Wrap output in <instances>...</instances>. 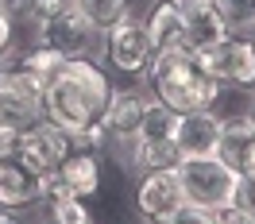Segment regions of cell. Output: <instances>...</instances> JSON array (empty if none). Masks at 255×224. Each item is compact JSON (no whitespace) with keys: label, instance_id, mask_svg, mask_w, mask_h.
Returning a JSON list of instances; mask_svg holds the SVG:
<instances>
[{"label":"cell","instance_id":"obj_20","mask_svg":"<svg viewBox=\"0 0 255 224\" xmlns=\"http://www.w3.org/2000/svg\"><path fill=\"white\" fill-rule=\"evenodd\" d=\"M85 16L93 19L97 27L105 31V27H112L116 19H124L128 16V0H74Z\"/></svg>","mask_w":255,"mask_h":224},{"label":"cell","instance_id":"obj_10","mask_svg":"<svg viewBox=\"0 0 255 224\" xmlns=\"http://www.w3.org/2000/svg\"><path fill=\"white\" fill-rule=\"evenodd\" d=\"M186 205V190L174 166H159V170H143L139 186H135V209L143 224H166L178 209Z\"/></svg>","mask_w":255,"mask_h":224},{"label":"cell","instance_id":"obj_31","mask_svg":"<svg viewBox=\"0 0 255 224\" xmlns=\"http://www.w3.org/2000/svg\"><path fill=\"white\" fill-rule=\"evenodd\" d=\"M0 224H19L16 209H4V205H0Z\"/></svg>","mask_w":255,"mask_h":224},{"label":"cell","instance_id":"obj_33","mask_svg":"<svg viewBox=\"0 0 255 224\" xmlns=\"http://www.w3.org/2000/svg\"><path fill=\"white\" fill-rule=\"evenodd\" d=\"M252 39H255V23H252Z\"/></svg>","mask_w":255,"mask_h":224},{"label":"cell","instance_id":"obj_26","mask_svg":"<svg viewBox=\"0 0 255 224\" xmlns=\"http://www.w3.org/2000/svg\"><path fill=\"white\" fill-rule=\"evenodd\" d=\"M19 131H23V128L4 124V120H0V162L16 159V151H19Z\"/></svg>","mask_w":255,"mask_h":224},{"label":"cell","instance_id":"obj_32","mask_svg":"<svg viewBox=\"0 0 255 224\" xmlns=\"http://www.w3.org/2000/svg\"><path fill=\"white\" fill-rule=\"evenodd\" d=\"M252 128H255V101H252Z\"/></svg>","mask_w":255,"mask_h":224},{"label":"cell","instance_id":"obj_7","mask_svg":"<svg viewBox=\"0 0 255 224\" xmlns=\"http://www.w3.org/2000/svg\"><path fill=\"white\" fill-rule=\"evenodd\" d=\"M101 58H105L116 74H131V78L147 74V66H151V58H155L147 23L135 19V16H124V19H116L112 27H105Z\"/></svg>","mask_w":255,"mask_h":224},{"label":"cell","instance_id":"obj_28","mask_svg":"<svg viewBox=\"0 0 255 224\" xmlns=\"http://www.w3.org/2000/svg\"><path fill=\"white\" fill-rule=\"evenodd\" d=\"M213 224H252V221H248V213H244L240 205L224 201V205L213 209Z\"/></svg>","mask_w":255,"mask_h":224},{"label":"cell","instance_id":"obj_4","mask_svg":"<svg viewBox=\"0 0 255 224\" xmlns=\"http://www.w3.org/2000/svg\"><path fill=\"white\" fill-rule=\"evenodd\" d=\"M43 116V81L23 66V54H0V120L27 128Z\"/></svg>","mask_w":255,"mask_h":224},{"label":"cell","instance_id":"obj_14","mask_svg":"<svg viewBox=\"0 0 255 224\" xmlns=\"http://www.w3.org/2000/svg\"><path fill=\"white\" fill-rule=\"evenodd\" d=\"M39 201V174H31L19 159L0 162V205L4 209H23Z\"/></svg>","mask_w":255,"mask_h":224},{"label":"cell","instance_id":"obj_19","mask_svg":"<svg viewBox=\"0 0 255 224\" xmlns=\"http://www.w3.org/2000/svg\"><path fill=\"white\" fill-rule=\"evenodd\" d=\"M47 224H93L89 221V209H85V197H58V201H47Z\"/></svg>","mask_w":255,"mask_h":224},{"label":"cell","instance_id":"obj_30","mask_svg":"<svg viewBox=\"0 0 255 224\" xmlns=\"http://www.w3.org/2000/svg\"><path fill=\"white\" fill-rule=\"evenodd\" d=\"M0 8L8 12L12 19H27V8H31V0H0Z\"/></svg>","mask_w":255,"mask_h":224},{"label":"cell","instance_id":"obj_29","mask_svg":"<svg viewBox=\"0 0 255 224\" xmlns=\"http://www.w3.org/2000/svg\"><path fill=\"white\" fill-rule=\"evenodd\" d=\"M12 43H16V19L0 8V54H8V50H12Z\"/></svg>","mask_w":255,"mask_h":224},{"label":"cell","instance_id":"obj_13","mask_svg":"<svg viewBox=\"0 0 255 224\" xmlns=\"http://www.w3.org/2000/svg\"><path fill=\"white\" fill-rule=\"evenodd\" d=\"M174 4L182 12V23H186V47L209 50L228 35V23L221 19L213 0H174Z\"/></svg>","mask_w":255,"mask_h":224},{"label":"cell","instance_id":"obj_27","mask_svg":"<svg viewBox=\"0 0 255 224\" xmlns=\"http://www.w3.org/2000/svg\"><path fill=\"white\" fill-rule=\"evenodd\" d=\"M166 224H213V213H209V209H201V205H190V201H186V205L178 209V213H174Z\"/></svg>","mask_w":255,"mask_h":224},{"label":"cell","instance_id":"obj_15","mask_svg":"<svg viewBox=\"0 0 255 224\" xmlns=\"http://www.w3.org/2000/svg\"><path fill=\"white\" fill-rule=\"evenodd\" d=\"M147 35H151V47L166 50V47H182L186 43V23H182V12H178L174 0H159L151 12H147Z\"/></svg>","mask_w":255,"mask_h":224},{"label":"cell","instance_id":"obj_6","mask_svg":"<svg viewBox=\"0 0 255 224\" xmlns=\"http://www.w3.org/2000/svg\"><path fill=\"white\" fill-rule=\"evenodd\" d=\"M35 43L54 47L58 54H66V58H97V54H101V43H105V31L81 12L78 4H70V8H62L54 19H47L43 27H35Z\"/></svg>","mask_w":255,"mask_h":224},{"label":"cell","instance_id":"obj_9","mask_svg":"<svg viewBox=\"0 0 255 224\" xmlns=\"http://www.w3.org/2000/svg\"><path fill=\"white\" fill-rule=\"evenodd\" d=\"M74 151V135L62 131L58 124H50L47 116H39L35 124L19 131V151L16 159L31 170V174H47V170H58L62 159Z\"/></svg>","mask_w":255,"mask_h":224},{"label":"cell","instance_id":"obj_17","mask_svg":"<svg viewBox=\"0 0 255 224\" xmlns=\"http://www.w3.org/2000/svg\"><path fill=\"white\" fill-rule=\"evenodd\" d=\"M252 101H255V89H244V85H228V81H221V93H217V101L209 105V112H213L221 124L248 120V116H252Z\"/></svg>","mask_w":255,"mask_h":224},{"label":"cell","instance_id":"obj_5","mask_svg":"<svg viewBox=\"0 0 255 224\" xmlns=\"http://www.w3.org/2000/svg\"><path fill=\"white\" fill-rule=\"evenodd\" d=\"M178 178H182V190H186V201L201 209H213L232 201V190H236L240 170L228 166L221 155H193V159H178L174 162Z\"/></svg>","mask_w":255,"mask_h":224},{"label":"cell","instance_id":"obj_12","mask_svg":"<svg viewBox=\"0 0 255 224\" xmlns=\"http://www.w3.org/2000/svg\"><path fill=\"white\" fill-rule=\"evenodd\" d=\"M147 101H151V97L139 93V89H112L109 105H105V112H101V120H105V128H109L112 143L128 147L131 139H135V131H139V124H143Z\"/></svg>","mask_w":255,"mask_h":224},{"label":"cell","instance_id":"obj_16","mask_svg":"<svg viewBox=\"0 0 255 224\" xmlns=\"http://www.w3.org/2000/svg\"><path fill=\"white\" fill-rule=\"evenodd\" d=\"M58 174L66 178V186H70L74 197H93V193L101 190V162H97L93 151H78V147H74L62 159Z\"/></svg>","mask_w":255,"mask_h":224},{"label":"cell","instance_id":"obj_1","mask_svg":"<svg viewBox=\"0 0 255 224\" xmlns=\"http://www.w3.org/2000/svg\"><path fill=\"white\" fill-rule=\"evenodd\" d=\"M109 97L112 81L93 58H66L62 70L43 85V116L62 131L78 135L81 128L101 120Z\"/></svg>","mask_w":255,"mask_h":224},{"label":"cell","instance_id":"obj_3","mask_svg":"<svg viewBox=\"0 0 255 224\" xmlns=\"http://www.w3.org/2000/svg\"><path fill=\"white\" fill-rule=\"evenodd\" d=\"M178 116L182 112L166 109L162 101H147L143 124L135 131V139L128 143V166L135 174L178 162Z\"/></svg>","mask_w":255,"mask_h":224},{"label":"cell","instance_id":"obj_18","mask_svg":"<svg viewBox=\"0 0 255 224\" xmlns=\"http://www.w3.org/2000/svg\"><path fill=\"white\" fill-rule=\"evenodd\" d=\"M62 62H66V54H58L54 47H43V43H35V50H23V66H27L43 85L62 70Z\"/></svg>","mask_w":255,"mask_h":224},{"label":"cell","instance_id":"obj_24","mask_svg":"<svg viewBox=\"0 0 255 224\" xmlns=\"http://www.w3.org/2000/svg\"><path fill=\"white\" fill-rule=\"evenodd\" d=\"M74 0H31V8H27V23L31 27H43L47 19H54L62 8H70Z\"/></svg>","mask_w":255,"mask_h":224},{"label":"cell","instance_id":"obj_11","mask_svg":"<svg viewBox=\"0 0 255 224\" xmlns=\"http://www.w3.org/2000/svg\"><path fill=\"white\" fill-rule=\"evenodd\" d=\"M221 143H224V124L209 109L182 112L178 116V159L221 155Z\"/></svg>","mask_w":255,"mask_h":224},{"label":"cell","instance_id":"obj_8","mask_svg":"<svg viewBox=\"0 0 255 224\" xmlns=\"http://www.w3.org/2000/svg\"><path fill=\"white\" fill-rule=\"evenodd\" d=\"M197 58L217 81L255 89V39L248 31H228L209 50H197Z\"/></svg>","mask_w":255,"mask_h":224},{"label":"cell","instance_id":"obj_25","mask_svg":"<svg viewBox=\"0 0 255 224\" xmlns=\"http://www.w3.org/2000/svg\"><path fill=\"white\" fill-rule=\"evenodd\" d=\"M58 197H70V186L58 170H47L39 174V201H58Z\"/></svg>","mask_w":255,"mask_h":224},{"label":"cell","instance_id":"obj_22","mask_svg":"<svg viewBox=\"0 0 255 224\" xmlns=\"http://www.w3.org/2000/svg\"><path fill=\"white\" fill-rule=\"evenodd\" d=\"M109 143H112V135H109V128H105V120H93L89 128H81L78 135H74V147L78 151H109Z\"/></svg>","mask_w":255,"mask_h":224},{"label":"cell","instance_id":"obj_21","mask_svg":"<svg viewBox=\"0 0 255 224\" xmlns=\"http://www.w3.org/2000/svg\"><path fill=\"white\" fill-rule=\"evenodd\" d=\"M228 31H252L255 23V0H213Z\"/></svg>","mask_w":255,"mask_h":224},{"label":"cell","instance_id":"obj_23","mask_svg":"<svg viewBox=\"0 0 255 224\" xmlns=\"http://www.w3.org/2000/svg\"><path fill=\"white\" fill-rule=\"evenodd\" d=\"M232 205H240L248 213V221L255 224V174H240L236 190H232Z\"/></svg>","mask_w":255,"mask_h":224},{"label":"cell","instance_id":"obj_2","mask_svg":"<svg viewBox=\"0 0 255 224\" xmlns=\"http://www.w3.org/2000/svg\"><path fill=\"white\" fill-rule=\"evenodd\" d=\"M147 89L155 93V101H162L166 109L174 112H197V109H209L217 93H221V81L209 74L197 50L193 47H166V50H155V58L147 66Z\"/></svg>","mask_w":255,"mask_h":224}]
</instances>
